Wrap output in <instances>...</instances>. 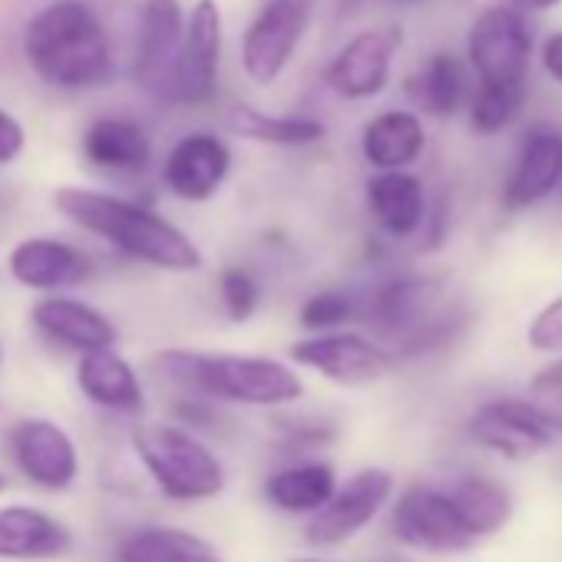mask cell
<instances>
[{
    "label": "cell",
    "mask_w": 562,
    "mask_h": 562,
    "mask_svg": "<svg viewBox=\"0 0 562 562\" xmlns=\"http://www.w3.org/2000/svg\"><path fill=\"white\" fill-rule=\"evenodd\" d=\"M292 562H325V559H292Z\"/></svg>",
    "instance_id": "cell-38"
},
{
    "label": "cell",
    "mask_w": 562,
    "mask_h": 562,
    "mask_svg": "<svg viewBox=\"0 0 562 562\" xmlns=\"http://www.w3.org/2000/svg\"><path fill=\"white\" fill-rule=\"evenodd\" d=\"M355 315H358L355 299H351L348 292H335V289H328V292L312 295V299L302 305V312H299V325H302L305 331H312V335H322V331H338V328L351 325V322H355Z\"/></svg>",
    "instance_id": "cell-30"
},
{
    "label": "cell",
    "mask_w": 562,
    "mask_h": 562,
    "mask_svg": "<svg viewBox=\"0 0 562 562\" xmlns=\"http://www.w3.org/2000/svg\"><path fill=\"white\" fill-rule=\"evenodd\" d=\"M77 387L87 401L113 414H139L146 407L139 374L116 348L83 351L77 361Z\"/></svg>",
    "instance_id": "cell-19"
},
{
    "label": "cell",
    "mask_w": 562,
    "mask_h": 562,
    "mask_svg": "<svg viewBox=\"0 0 562 562\" xmlns=\"http://www.w3.org/2000/svg\"><path fill=\"white\" fill-rule=\"evenodd\" d=\"M460 516L467 519L470 532L480 539V536H490L496 529L506 526V519L513 516V499H509V490L496 480H486V476H470V480H460L453 490H450Z\"/></svg>",
    "instance_id": "cell-28"
},
{
    "label": "cell",
    "mask_w": 562,
    "mask_h": 562,
    "mask_svg": "<svg viewBox=\"0 0 562 562\" xmlns=\"http://www.w3.org/2000/svg\"><path fill=\"white\" fill-rule=\"evenodd\" d=\"M0 364H4V348H0Z\"/></svg>",
    "instance_id": "cell-39"
},
{
    "label": "cell",
    "mask_w": 562,
    "mask_h": 562,
    "mask_svg": "<svg viewBox=\"0 0 562 562\" xmlns=\"http://www.w3.org/2000/svg\"><path fill=\"white\" fill-rule=\"evenodd\" d=\"M407 97L414 100L417 110L430 116H453L467 97H470V70L460 57L453 54H434L411 80H407Z\"/></svg>",
    "instance_id": "cell-24"
},
{
    "label": "cell",
    "mask_w": 562,
    "mask_h": 562,
    "mask_svg": "<svg viewBox=\"0 0 562 562\" xmlns=\"http://www.w3.org/2000/svg\"><path fill=\"white\" fill-rule=\"evenodd\" d=\"M133 447L153 483L179 503L212 499L225 490V467L189 430L172 424H143L133 434Z\"/></svg>",
    "instance_id": "cell-4"
},
{
    "label": "cell",
    "mask_w": 562,
    "mask_h": 562,
    "mask_svg": "<svg viewBox=\"0 0 562 562\" xmlns=\"http://www.w3.org/2000/svg\"><path fill=\"white\" fill-rule=\"evenodd\" d=\"M394 490V476L381 467H368L355 473L348 483L335 486L328 503L312 513L305 526V539L318 549H335L358 536L387 503Z\"/></svg>",
    "instance_id": "cell-10"
},
{
    "label": "cell",
    "mask_w": 562,
    "mask_h": 562,
    "mask_svg": "<svg viewBox=\"0 0 562 562\" xmlns=\"http://www.w3.org/2000/svg\"><path fill=\"white\" fill-rule=\"evenodd\" d=\"M222 70V8L218 0H195L186 11V31L179 44L172 100L202 106L218 90Z\"/></svg>",
    "instance_id": "cell-9"
},
{
    "label": "cell",
    "mask_w": 562,
    "mask_h": 562,
    "mask_svg": "<svg viewBox=\"0 0 562 562\" xmlns=\"http://www.w3.org/2000/svg\"><path fill=\"white\" fill-rule=\"evenodd\" d=\"M289 358L299 368L318 371L325 381H335L341 387L371 384V381L384 378L397 361V355L387 351L384 345H378L364 335H355V331H341V328L295 341L289 348Z\"/></svg>",
    "instance_id": "cell-8"
},
{
    "label": "cell",
    "mask_w": 562,
    "mask_h": 562,
    "mask_svg": "<svg viewBox=\"0 0 562 562\" xmlns=\"http://www.w3.org/2000/svg\"><path fill=\"white\" fill-rule=\"evenodd\" d=\"M218 295L222 308L235 325H245L258 312V281L251 278L248 268L228 265L218 271Z\"/></svg>",
    "instance_id": "cell-31"
},
{
    "label": "cell",
    "mask_w": 562,
    "mask_h": 562,
    "mask_svg": "<svg viewBox=\"0 0 562 562\" xmlns=\"http://www.w3.org/2000/svg\"><path fill=\"white\" fill-rule=\"evenodd\" d=\"M536 394H546V397H562V361H555L552 368L539 371L536 381H532Z\"/></svg>",
    "instance_id": "cell-35"
},
{
    "label": "cell",
    "mask_w": 562,
    "mask_h": 562,
    "mask_svg": "<svg viewBox=\"0 0 562 562\" xmlns=\"http://www.w3.org/2000/svg\"><path fill=\"white\" fill-rule=\"evenodd\" d=\"M542 67H546V74L555 83H562V31L546 37V44H542Z\"/></svg>",
    "instance_id": "cell-34"
},
{
    "label": "cell",
    "mask_w": 562,
    "mask_h": 562,
    "mask_svg": "<svg viewBox=\"0 0 562 562\" xmlns=\"http://www.w3.org/2000/svg\"><path fill=\"white\" fill-rule=\"evenodd\" d=\"M526 341H529L532 351H542V355L562 351V295H559L555 302H549V305L529 322Z\"/></svg>",
    "instance_id": "cell-32"
},
{
    "label": "cell",
    "mask_w": 562,
    "mask_h": 562,
    "mask_svg": "<svg viewBox=\"0 0 562 562\" xmlns=\"http://www.w3.org/2000/svg\"><path fill=\"white\" fill-rule=\"evenodd\" d=\"M427 146V130L411 110H384L368 120L361 153L374 169H411Z\"/></svg>",
    "instance_id": "cell-22"
},
{
    "label": "cell",
    "mask_w": 562,
    "mask_h": 562,
    "mask_svg": "<svg viewBox=\"0 0 562 562\" xmlns=\"http://www.w3.org/2000/svg\"><path fill=\"white\" fill-rule=\"evenodd\" d=\"M83 156L106 172H139L153 159V139L136 120L100 116L83 133Z\"/></svg>",
    "instance_id": "cell-23"
},
{
    "label": "cell",
    "mask_w": 562,
    "mask_h": 562,
    "mask_svg": "<svg viewBox=\"0 0 562 562\" xmlns=\"http://www.w3.org/2000/svg\"><path fill=\"white\" fill-rule=\"evenodd\" d=\"M562 182V130L552 123H536L522 136L513 176L503 189L506 209H529L552 195Z\"/></svg>",
    "instance_id": "cell-17"
},
{
    "label": "cell",
    "mask_w": 562,
    "mask_h": 562,
    "mask_svg": "<svg viewBox=\"0 0 562 562\" xmlns=\"http://www.w3.org/2000/svg\"><path fill=\"white\" fill-rule=\"evenodd\" d=\"M8 271L31 292H67L90 278V258L64 238L31 235L8 251Z\"/></svg>",
    "instance_id": "cell-16"
},
{
    "label": "cell",
    "mask_w": 562,
    "mask_h": 562,
    "mask_svg": "<svg viewBox=\"0 0 562 562\" xmlns=\"http://www.w3.org/2000/svg\"><path fill=\"white\" fill-rule=\"evenodd\" d=\"M4 490H8V476H4V473H0V493H4Z\"/></svg>",
    "instance_id": "cell-37"
},
{
    "label": "cell",
    "mask_w": 562,
    "mask_h": 562,
    "mask_svg": "<svg viewBox=\"0 0 562 562\" xmlns=\"http://www.w3.org/2000/svg\"><path fill=\"white\" fill-rule=\"evenodd\" d=\"M31 322L47 341H54L67 351H77V355L116 345V325L100 308H93L80 299L47 295L31 308Z\"/></svg>",
    "instance_id": "cell-18"
},
{
    "label": "cell",
    "mask_w": 562,
    "mask_h": 562,
    "mask_svg": "<svg viewBox=\"0 0 562 562\" xmlns=\"http://www.w3.org/2000/svg\"><path fill=\"white\" fill-rule=\"evenodd\" d=\"M232 169V149L209 130L186 133L162 162V186L179 202H209Z\"/></svg>",
    "instance_id": "cell-14"
},
{
    "label": "cell",
    "mask_w": 562,
    "mask_h": 562,
    "mask_svg": "<svg viewBox=\"0 0 562 562\" xmlns=\"http://www.w3.org/2000/svg\"><path fill=\"white\" fill-rule=\"evenodd\" d=\"M338 480L328 463H299L285 467L265 483V496L285 513H315L328 503Z\"/></svg>",
    "instance_id": "cell-27"
},
{
    "label": "cell",
    "mask_w": 562,
    "mask_h": 562,
    "mask_svg": "<svg viewBox=\"0 0 562 562\" xmlns=\"http://www.w3.org/2000/svg\"><path fill=\"white\" fill-rule=\"evenodd\" d=\"M70 529L37 506L0 509V559H57L70 549Z\"/></svg>",
    "instance_id": "cell-21"
},
{
    "label": "cell",
    "mask_w": 562,
    "mask_h": 562,
    "mask_svg": "<svg viewBox=\"0 0 562 562\" xmlns=\"http://www.w3.org/2000/svg\"><path fill=\"white\" fill-rule=\"evenodd\" d=\"M156 371L192 394L245 407H285L305 394V381L292 364L261 355L169 348L156 358Z\"/></svg>",
    "instance_id": "cell-3"
},
{
    "label": "cell",
    "mask_w": 562,
    "mask_h": 562,
    "mask_svg": "<svg viewBox=\"0 0 562 562\" xmlns=\"http://www.w3.org/2000/svg\"><path fill=\"white\" fill-rule=\"evenodd\" d=\"M54 205L77 228L110 241L116 251L149 268L192 274L205 265L189 232H182L176 222H169L166 215H159L156 209L136 199H123L83 186H60L54 192Z\"/></svg>",
    "instance_id": "cell-1"
},
{
    "label": "cell",
    "mask_w": 562,
    "mask_h": 562,
    "mask_svg": "<svg viewBox=\"0 0 562 562\" xmlns=\"http://www.w3.org/2000/svg\"><path fill=\"white\" fill-rule=\"evenodd\" d=\"M394 532L424 552H460L476 542L450 490L414 486L394 506Z\"/></svg>",
    "instance_id": "cell-12"
},
{
    "label": "cell",
    "mask_w": 562,
    "mask_h": 562,
    "mask_svg": "<svg viewBox=\"0 0 562 562\" xmlns=\"http://www.w3.org/2000/svg\"><path fill=\"white\" fill-rule=\"evenodd\" d=\"M186 31L182 0H146L136 31L133 80L156 100H172V77Z\"/></svg>",
    "instance_id": "cell-11"
},
{
    "label": "cell",
    "mask_w": 562,
    "mask_h": 562,
    "mask_svg": "<svg viewBox=\"0 0 562 562\" xmlns=\"http://www.w3.org/2000/svg\"><path fill=\"white\" fill-rule=\"evenodd\" d=\"M522 97L526 90H509V87H490V83H480L473 100H470V123L476 133H499L506 130L519 106H522Z\"/></svg>",
    "instance_id": "cell-29"
},
{
    "label": "cell",
    "mask_w": 562,
    "mask_h": 562,
    "mask_svg": "<svg viewBox=\"0 0 562 562\" xmlns=\"http://www.w3.org/2000/svg\"><path fill=\"white\" fill-rule=\"evenodd\" d=\"M364 199L374 222L394 238L414 235L427 218L424 182L407 169H374L364 186Z\"/></svg>",
    "instance_id": "cell-20"
},
{
    "label": "cell",
    "mask_w": 562,
    "mask_h": 562,
    "mask_svg": "<svg viewBox=\"0 0 562 562\" xmlns=\"http://www.w3.org/2000/svg\"><path fill=\"white\" fill-rule=\"evenodd\" d=\"M404 44L397 27H378L355 34L328 64V87L345 100H371L391 83L394 54Z\"/></svg>",
    "instance_id": "cell-13"
},
{
    "label": "cell",
    "mask_w": 562,
    "mask_h": 562,
    "mask_svg": "<svg viewBox=\"0 0 562 562\" xmlns=\"http://www.w3.org/2000/svg\"><path fill=\"white\" fill-rule=\"evenodd\" d=\"M529 31L516 8L496 4L486 8L467 37V60L480 83L526 90V67H529Z\"/></svg>",
    "instance_id": "cell-6"
},
{
    "label": "cell",
    "mask_w": 562,
    "mask_h": 562,
    "mask_svg": "<svg viewBox=\"0 0 562 562\" xmlns=\"http://www.w3.org/2000/svg\"><path fill=\"white\" fill-rule=\"evenodd\" d=\"M312 21V0H268L241 34V70L251 83L271 87L289 70Z\"/></svg>",
    "instance_id": "cell-5"
},
{
    "label": "cell",
    "mask_w": 562,
    "mask_h": 562,
    "mask_svg": "<svg viewBox=\"0 0 562 562\" xmlns=\"http://www.w3.org/2000/svg\"><path fill=\"white\" fill-rule=\"evenodd\" d=\"M470 440L506 457V460H529L552 447L562 437V420L546 414L536 404L499 397L483 404L470 417Z\"/></svg>",
    "instance_id": "cell-7"
},
{
    "label": "cell",
    "mask_w": 562,
    "mask_h": 562,
    "mask_svg": "<svg viewBox=\"0 0 562 562\" xmlns=\"http://www.w3.org/2000/svg\"><path fill=\"white\" fill-rule=\"evenodd\" d=\"M555 4H562V0H509V8L516 11H549Z\"/></svg>",
    "instance_id": "cell-36"
},
{
    "label": "cell",
    "mask_w": 562,
    "mask_h": 562,
    "mask_svg": "<svg viewBox=\"0 0 562 562\" xmlns=\"http://www.w3.org/2000/svg\"><path fill=\"white\" fill-rule=\"evenodd\" d=\"M24 57L54 90L80 93L113 77V50L103 21L83 0H54L24 27Z\"/></svg>",
    "instance_id": "cell-2"
},
{
    "label": "cell",
    "mask_w": 562,
    "mask_h": 562,
    "mask_svg": "<svg viewBox=\"0 0 562 562\" xmlns=\"http://www.w3.org/2000/svg\"><path fill=\"white\" fill-rule=\"evenodd\" d=\"M228 130L241 139L281 146V149H305L325 139V123L315 116H274L258 106L238 103L228 113Z\"/></svg>",
    "instance_id": "cell-26"
},
{
    "label": "cell",
    "mask_w": 562,
    "mask_h": 562,
    "mask_svg": "<svg viewBox=\"0 0 562 562\" xmlns=\"http://www.w3.org/2000/svg\"><path fill=\"white\" fill-rule=\"evenodd\" d=\"M11 450L21 473L44 490H67L80 473L74 437L47 417H27L11 430Z\"/></svg>",
    "instance_id": "cell-15"
},
{
    "label": "cell",
    "mask_w": 562,
    "mask_h": 562,
    "mask_svg": "<svg viewBox=\"0 0 562 562\" xmlns=\"http://www.w3.org/2000/svg\"><path fill=\"white\" fill-rule=\"evenodd\" d=\"M116 562H225V559L209 539L189 529L146 526L120 542Z\"/></svg>",
    "instance_id": "cell-25"
},
{
    "label": "cell",
    "mask_w": 562,
    "mask_h": 562,
    "mask_svg": "<svg viewBox=\"0 0 562 562\" xmlns=\"http://www.w3.org/2000/svg\"><path fill=\"white\" fill-rule=\"evenodd\" d=\"M24 149H27V130H24V123L11 110L0 106V166L18 162L24 156Z\"/></svg>",
    "instance_id": "cell-33"
}]
</instances>
